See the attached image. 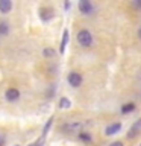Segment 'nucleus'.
Returning <instances> with one entry per match:
<instances>
[{
  "instance_id": "f03ea898",
  "label": "nucleus",
  "mask_w": 141,
  "mask_h": 146,
  "mask_svg": "<svg viewBox=\"0 0 141 146\" xmlns=\"http://www.w3.org/2000/svg\"><path fill=\"white\" fill-rule=\"evenodd\" d=\"M76 40H77V43H79V46H82L84 49H90L91 46L94 44V36H93V34H91L88 29L77 31Z\"/></svg>"
},
{
  "instance_id": "39448f33",
  "label": "nucleus",
  "mask_w": 141,
  "mask_h": 146,
  "mask_svg": "<svg viewBox=\"0 0 141 146\" xmlns=\"http://www.w3.org/2000/svg\"><path fill=\"white\" fill-rule=\"evenodd\" d=\"M77 8H79V12L84 14V15H91V14L94 12V5L88 2V0H80L79 3H77Z\"/></svg>"
},
{
  "instance_id": "412c9836",
  "label": "nucleus",
  "mask_w": 141,
  "mask_h": 146,
  "mask_svg": "<svg viewBox=\"0 0 141 146\" xmlns=\"http://www.w3.org/2000/svg\"><path fill=\"white\" fill-rule=\"evenodd\" d=\"M70 6H71V3H70V2H65V3H64V8H65V9H68Z\"/></svg>"
},
{
  "instance_id": "4be33fe9",
  "label": "nucleus",
  "mask_w": 141,
  "mask_h": 146,
  "mask_svg": "<svg viewBox=\"0 0 141 146\" xmlns=\"http://www.w3.org/2000/svg\"><path fill=\"white\" fill-rule=\"evenodd\" d=\"M136 34H138V38L141 40V26L138 27V31H136Z\"/></svg>"
},
{
  "instance_id": "b1692460",
  "label": "nucleus",
  "mask_w": 141,
  "mask_h": 146,
  "mask_svg": "<svg viewBox=\"0 0 141 146\" xmlns=\"http://www.w3.org/2000/svg\"><path fill=\"white\" fill-rule=\"evenodd\" d=\"M140 146H141V145H140Z\"/></svg>"
},
{
  "instance_id": "1a4fd4ad",
  "label": "nucleus",
  "mask_w": 141,
  "mask_h": 146,
  "mask_svg": "<svg viewBox=\"0 0 141 146\" xmlns=\"http://www.w3.org/2000/svg\"><path fill=\"white\" fill-rule=\"evenodd\" d=\"M12 9V2L11 0H0V12L2 14H8Z\"/></svg>"
},
{
  "instance_id": "ddd939ff",
  "label": "nucleus",
  "mask_w": 141,
  "mask_h": 146,
  "mask_svg": "<svg viewBox=\"0 0 141 146\" xmlns=\"http://www.w3.org/2000/svg\"><path fill=\"white\" fill-rule=\"evenodd\" d=\"M43 56L44 58H55L56 56V52H55L53 47H44L43 49Z\"/></svg>"
},
{
  "instance_id": "f3484780",
  "label": "nucleus",
  "mask_w": 141,
  "mask_h": 146,
  "mask_svg": "<svg viewBox=\"0 0 141 146\" xmlns=\"http://www.w3.org/2000/svg\"><path fill=\"white\" fill-rule=\"evenodd\" d=\"M44 139H45V137H43V135H41L38 140H35L34 143H30L29 146H43V145H44Z\"/></svg>"
},
{
  "instance_id": "0eeeda50",
  "label": "nucleus",
  "mask_w": 141,
  "mask_h": 146,
  "mask_svg": "<svg viewBox=\"0 0 141 146\" xmlns=\"http://www.w3.org/2000/svg\"><path fill=\"white\" fill-rule=\"evenodd\" d=\"M121 122H112V123H109V125L105 128V135L106 137H111V135H115L118 131L121 129Z\"/></svg>"
},
{
  "instance_id": "dca6fc26",
  "label": "nucleus",
  "mask_w": 141,
  "mask_h": 146,
  "mask_svg": "<svg viewBox=\"0 0 141 146\" xmlns=\"http://www.w3.org/2000/svg\"><path fill=\"white\" fill-rule=\"evenodd\" d=\"M53 120H55V117L52 116V117L49 119V122H47V123H45V125H44V129H43V137H45V135H47L49 129H50V128H52V123H53Z\"/></svg>"
},
{
  "instance_id": "5701e85b",
  "label": "nucleus",
  "mask_w": 141,
  "mask_h": 146,
  "mask_svg": "<svg viewBox=\"0 0 141 146\" xmlns=\"http://www.w3.org/2000/svg\"><path fill=\"white\" fill-rule=\"evenodd\" d=\"M140 70H141V68H140Z\"/></svg>"
},
{
  "instance_id": "9b49d317",
  "label": "nucleus",
  "mask_w": 141,
  "mask_h": 146,
  "mask_svg": "<svg viewBox=\"0 0 141 146\" xmlns=\"http://www.w3.org/2000/svg\"><path fill=\"white\" fill-rule=\"evenodd\" d=\"M68 43V29H64L62 32V41H61V47H59V52L64 53L65 52V46Z\"/></svg>"
},
{
  "instance_id": "f8f14e48",
  "label": "nucleus",
  "mask_w": 141,
  "mask_h": 146,
  "mask_svg": "<svg viewBox=\"0 0 141 146\" xmlns=\"http://www.w3.org/2000/svg\"><path fill=\"white\" fill-rule=\"evenodd\" d=\"M77 137H79V140L84 141V143H93V135H91L90 132H86V131H82Z\"/></svg>"
},
{
  "instance_id": "7ed1b4c3",
  "label": "nucleus",
  "mask_w": 141,
  "mask_h": 146,
  "mask_svg": "<svg viewBox=\"0 0 141 146\" xmlns=\"http://www.w3.org/2000/svg\"><path fill=\"white\" fill-rule=\"evenodd\" d=\"M140 134H141V119L135 120V122L130 125V128L127 129L126 139H127V140H135Z\"/></svg>"
},
{
  "instance_id": "20e7f679",
  "label": "nucleus",
  "mask_w": 141,
  "mask_h": 146,
  "mask_svg": "<svg viewBox=\"0 0 141 146\" xmlns=\"http://www.w3.org/2000/svg\"><path fill=\"white\" fill-rule=\"evenodd\" d=\"M67 81H68V84H70L73 88H79V87L82 85V81H84V79H82V75L79 72L73 70V72H70L67 75Z\"/></svg>"
},
{
  "instance_id": "4468645a",
  "label": "nucleus",
  "mask_w": 141,
  "mask_h": 146,
  "mask_svg": "<svg viewBox=\"0 0 141 146\" xmlns=\"http://www.w3.org/2000/svg\"><path fill=\"white\" fill-rule=\"evenodd\" d=\"M70 107H71V102H70L68 98H61L59 99V108L61 110H68Z\"/></svg>"
},
{
  "instance_id": "2eb2a0df",
  "label": "nucleus",
  "mask_w": 141,
  "mask_h": 146,
  "mask_svg": "<svg viewBox=\"0 0 141 146\" xmlns=\"http://www.w3.org/2000/svg\"><path fill=\"white\" fill-rule=\"evenodd\" d=\"M9 34V25L8 21H0V36H5Z\"/></svg>"
},
{
  "instance_id": "6ab92c4d",
  "label": "nucleus",
  "mask_w": 141,
  "mask_h": 146,
  "mask_svg": "<svg viewBox=\"0 0 141 146\" xmlns=\"http://www.w3.org/2000/svg\"><path fill=\"white\" fill-rule=\"evenodd\" d=\"M109 146H125V145H123V141H120V140H115V141H112V143L109 145Z\"/></svg>"
},
{
  "instance_id": "423d86ee",
  "label": "nucleus",
  "mask_w": 141,
  "mask_h": 146,
  "mask_svg": "<svg viewBox=\"0 0 141 146\" xmlns=\"http://www.w3.org/2000/svg\"><path fill=\"white\" fill-rule=\"evenodd\" d=\"M55 17V9L53 8H49V6H43L40 9V18L43 20L44 23L50 21L52 18Z\"/></svg>"
},
{
  "instance_id": "a211bd4d",
  "label": "nucleus",
  "mask_w": 141,
  "mask_h": 146,
  "mask_svg": "<svg viewBox=\"0 0 141 146\" xmlns=\"http://www.w3.org/2000/svg\"><path fill=\"white\" fill-rule=\"evenodd\" d=\"M132 6H134L135 9H141V0H134V2L130 3Z\"/></svg>"
},
{
  "instance_id": "aec40b11",
  "label": "nucleus",
  "mask_w": 141,
  "mask_h": 146,
  "mask_svg": "<svg viewBox=\"0 0 141 146\" xmlns=\"http://www.w3.org/2000/svg\"><path fill=\"white\" fill-rule=\"evenodd\" d=\"M5 141H6V139H5V134H2V132H0V146H5Z\"/></svg>"
},
{
  "instance_id": "9d476101",
  "label": "nucleus",
  "mask_w": 141,
  "mask_h": 146,
  "mask_svg": "<svg viewBox=\"0 0 141 146\" xmlns=\"http://www.w3.org/2000/svg\"><path fill=\"white\" fill-rule=\"evenodd\" d=\"M135 110H136V105L134 102H127L125 105H121L120 111H121V114H130V113H134Z\"/></svg>"
},
{
  "instance_id": "6e6552de",
  "label": "nucleus",
  "mask_w": 141,
  "mask_h": 146,
  "mask_svg": "<svg viewBox=\"0 0 141 146\" xmlns=\"http://www.w3.org/2000/svg\"><path fill=\"white\" fill-rule=\"evenodd\" d=\"M5 98H6L8 102H17L20 99V91L17 88H14V87H11V88H8L5 91Z\"/></svg>"
},
{
  "instance_id": "f257e3e1",
  "label": "nucleus",
  "mask_w": 141,
  "mask_h": 146,
  "mask_svg": "<svg viewBox=\"0 0 141 146\" xmlns=\"http://www.w3.org/2000/svg\"><path fill=\"white\" fill-rule=\"evenodd\" d=\"M85 128V123L84 122H79V120H68V122H64L61 126H59V131L64 132V134H68V135H73V134H77L79 135Z\"/></svg>"
}]
</instances>
